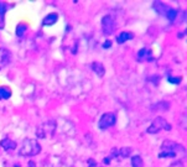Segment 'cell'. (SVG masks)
I'll list each match as a JSON object with an SVG mask.
<instances>
[{
  "label": "cell",
  "mask_w": 187,
  "mask_h": 167,
  "mask_svg": "<svg viewBox=\"0 0 187 167\" xmlns=\"http://www.w3.org/2000/svg\"><path fill=\"white\" fill-rule=\"evenodd\" d=\"M136 58H138L139 61H145V59H146V61H150V59H154L151 51H149L146 47H144V48H141V50L138 51Z\"/></svg>",
  "instance_id": "9"
},
{
  "label": "cell",
  "mask_w": 187,
  "mask_h": 167,
  "mask_svg": "<svg viewBox=\"0 0 187 167\" xmlns=\"http://www.w3.org/2000/svg\"><path fill=\"white\" fill-rule=\"evenodd\" d=\"M130 152H131V149L130 147H122V149H118V160L119 158H127L130 156Z\"/></svg>",
  "instance_id": "16"
},
{
  "label": "cell",
  "mask_w": 187,
  "mask_h": 167,
  "mask_svg": "<svg viewBox=\"0 0 187 167\" xmlns=\"http://www.w3.org/2000/svg\"><path fill=\"white\" fill-rule=\"evenodd\" d=\"M176 156V153L175 152H172V151H161L160 153H159V157L160 158H166V157H175Z\"/></svg>",
  "instance_id": "19"
},
{
  "label": "cell",
  "mask_w": 187,
  "mask_h": 167,
  "mask_svg": "<svg viewBox=\"0 0 187 167\" xmlns=\"http://www.w3.org/2000/svg\"><path fill=\"white\" fill-rule=\"evenodd\" d=\"M27 167H36V163H35L34 161H30V162L27 163Z\"/></svg>",
  "instance_id": "24"
},
{
  "label": "cell",
  "mask_w": 187,
  "mask_h": 167,
  "mask_svg": "<svg viewBox=\"0 0 187 167\" xmlns=\"http://www.w3.org/2000/svg\"><path fill=\"white\" fill-rule=\"evenodd\" d=\"M57 20H58V15L56 13H51V14L45 16V19L42 20V25L44 26H52L57 22Z\"/></svg>",
  "instance_id": "10"
},
{
  "label": "cell",
  "mask_w": 187,
  "mask_h": 167,
  "mask_svg": "<svg viewBox=\"0 0 187 167\" xmlns=\"http://www.w3.org/2000/svg\"><path fill=\"white\" fill-rule=\"evenodd\" d=\"M88 167H97V162H96V160H93V158L88 160Z\"/></svg>",
  "instance_id": "21"
},
{
  "label": "cell",
  "mask_w": 187,
  "mask_h": 167,
  "mask_svg": "<svg viewBox=\"0 0 187 167\" xmlns=\"http://www.w3.org/2000/svg\"><path fill=\"white\" fill-rule=\"evenodd\" d=\"M11 97V89L9 87H0V99H9Z\"/></svg>",
  "instance_id": "17"
},
{
  "label": "cell",
  "mask_w": 187,
  "mask_h": 167,
  "mask_svg": "<svg viewBox=\"0 0 187 167\" xmlns=\"http://www.w3.org/2000/svg\"><path fill=\"white\" fill-rule=\"evenodd\" d=\"M55 128H56V124H55V121L53 120H51V121H46V123H44L41 126H39L37 128V131H36V135H37V137H41V139H44V137H46V132H48V134H53V131H55Z\"/></svg>",
  "instance_id": "6"
},
{
  "label": "cell",
  "mask_w": 187,
  "mask_h": 167,
  "mask_svg": "<svg viewBox=\"0 0 187 167\" xmlns=\"http://www.w3.org/2000/svg\"><path fill=\"white\" fill-rule=\"evenodd\" d=\"M131 39H134V34L128 32V31H123V32H120V34L117 36V42H118L119 45H122V43L131 40Z\"/></svg>",
  "instance_id": "14"
},
{
  "label": "cell",
  "mask_w": 187,
  "mask_h": 167,
  "mask_svg": "<svg viewBox=\"0 0 187 167\" xmlns=\"http://www.w3.org/2000/svg\"><path fill=\"white\" fill-rule=\"evenodd\" d=\"M26 30H27V25H26V24H19V25L16 26V36H18V37L24 36L25 32H26Z\"/></svg>",
  "instance_id": "18"
},
{
  "label": "cell",
  "mask_w": 187,
  "mask_h": 167,
  "mask_svg": "<svg viewBox=\"0 0 187 167\" xmlns=\"http://www.w3.org/2000/svg\"><path fill=\"white\" fill-rule=\"evenodd\" d=\"M110 161H112V158L108 156V157H106L104 160H103V162H104V165H109L110 163Z\"/></svg>",
  "instance_id": "23"
},
{
  "label": "cell",
  "mask_w": 187,
  "mask_h": 167,
  "mask_svg": "<svg viewBox=\"0 0 187 167\" xmlns=\"http://www.w3.org/2000/svg\"><path fill=\"white\" fill-rule=\"evenodd\" d=\"M160 130H166V131H170V130H171L170 123H167L166 119H164L162 116L155 118L154 121L151 123V125L148 128L146 132H148V134H156V132H159Z\"/></svg>",
  "instance_id": "3"
},
{
  "label": "cell",
  "mask_w": 187,
  "mask_h": 167,
  "mask_svg": "<svg viewBox=\"0 0 187 167\" xmlns=\"http://www.w3.org/2000/svg\"><path fill=\"white\" fill-rule=\"evenodd\" d=\"M131 167H145L144 165V161L141 158V156L139 155H135L131 157Z\"/></svg>",
  "instance_id": "15"
},
{
  "label": "cell",
  "mask_w": 187,
  "mask_h": 167,
  "mask_svg": "<svg viewBox=\"0 0 187 167\" xmlns=\"http://www.w3.org/2000/svg\"><path fill=\"white\" fill-rule=\"evenodd\" d=\"M167 80H168L170 83H172V84H180L181 80H182V78H181V77H172V75H170V77L167 78Z\"/></svg>",
  "instance_id": "20"
},
{
  "label": "cell",
  "mask_w": 187,
  "mask_h": 167,
  "mask_svg": "<svg viewBox=\"0 0 187 167\" xmlns=\"http://www.w3.org/2000/svg\"><path fill=\"white\" fill-rule=\"evenodd\" d=\"M102 31L106 36H109L115 31V20L113 16L106 15L102 18Z\"/></svg>",
  "instance_id": "5"
},
{
  "label": "cell",
  "mask_w": 187,
  "mask_h": 167,
  "mask_svg": "<svg viewBox=\"0 0 187 167\" xmlns=\"http://www.w3.org/2000/svg\"><path fill=\"white\" fill-rule=\"evenodd\" d=\"M41 152V145L37 142V140L35 139H25L21 144V147L19 150V155L24 156V157H31V156H36Z\"/></svg>",
  "instance_id": "1"
},
{
  "label": "cell",
  "mask_w": 187,
  "mask_h": 167,
  "mask_svg": "<svg viewBox=\"0 0 187 167\" xmlns=\"http://www.w3.org/2000/svg\"><path fill=\"white\" fill-rule=\"evenodd\" d=\"M90 68H92V71L94 72V73H97V75H99V77H103L104 75V73H106V68H104V66L101 63V62H92V64H90Z\"/></svg>",
  "instance_id": "11"
},
{
  "label": "cell",
  "mask_w": 187,
  "mask_h": 167,
  "mask_svg": "<svg viewBox=\"0 0 187 167\" xmlns=\"http://www.w3.org/2000/svg\"><path fill=\"white\" fill-rule=\"evenodd\" d=\"M102 47H103V48H106V50H107V48H109V47H112V41H110V40H107V41L102 45Z\"/></svg>",
  "instance_id": "22"
},
{
  "label": "cell",
  "mask_w": 187,
  "mask_h": 167,
  "mask_svg": "<svg viewBox=\"0 0 187 167\" xmlns=\"http://www.w3.org/2000/svg\"><path fill=\"white\" fill-rule=\"evenodd\" d=\"M161 151H172L177 155V152H181V153H185V147L175 141H170V140H165L161 145Z\"/></svg>",
  "instance_id": "7"
},
{
  "label": "cell",
  "mask_w": 187,
  "mask_h": 167,
  "mask_svg": "<svg viewBox=\"0 0 187 167\" xmlns=\"http://www.w3.org/2000/svg\"><path fill=\"white\" fill-rule=\"evenodd\" d=\"M8 5L4 2H0V30L5 27V13H6Z\"/></svg>",
  "instance_id": "13"
},
{
  "label": "cell",
  "mask_w": 187,
  "mask_h": 167,
  "mask_svg": "<svg viewBox=\"0 0 187 167\" xmlns=\"http://www.w3.org/2000/svg\"><path fill=\"white\" fill-rule=\"evenodd\" d=\"M0 146H2L5 151H9V150H15L16 149V142L14 141V140H11V139H8V137H5V139H3L2 141H0Z\"/></svg>",
  "instance_id": "12"
},
{
  "label": "cell",
  "mask_w": 187,
  "mask_h": 167,
  "mask_svg": "<svg viewBox=\"0 0 187 167\" xmlns=\"http://www.w3.org/2000/svg\"><path fill=\"white\" fill-rule=\"evenodd\" d=\"M152 8H154V10H155L157 14L165 16L170 22H175L176 19H177V15H178V13H180L178 10H176V9H173V8H170L168 5H166V4L161 3V2H154Z\"/></svg>",
  "instance_id": "2"
},
{
  "label": "cell",
  "mask_w": 187,
  "mask_h": 167,
  "mask_svg": "<svg viewBox=\"0 0 187 167\" xmlns=\"http://www.w3.org/2000/svg\"><path fill=\"white\" fill-rule=\"evenodd\" d=\"M11 61V53L9 50L0 47V69H3L4 67H6Z\"/></svg>",
  "instance_id": "8"
},
{
  "label": "cell",
  "mask_w": 187,
  "mask_h": 167,
  "mask_svg": "<svg viewBox=\"0 0 187 167\" xmlns=\"http://www.w3.org/2000/svg\"><path fill=\"white\" fill-rule=\"evenodd\" d=\"M117 123V115L114 113H104L101 119H99V129L101 130H107L112 126H114Z\"/></svg>",
  "instance_id": "4"
}]
</instances>
